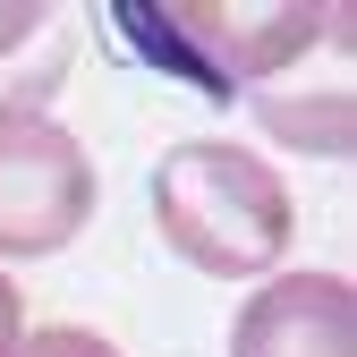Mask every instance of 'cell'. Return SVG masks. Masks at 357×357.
<instances>
[{"label": "cell", "instance_id": "8992f818", "mask_svg": "<svg viewBox=\"0 0 357 357\" xmlns=\"http://www.w3.org/2000/svg\"><path fill=\"white\" fill-rule=\"evenodd\" d=\"M264 137H281L298 153H349L357 119H349V77H332L324 94H255Z\"/></svg>", "mask_w": 357, "mask_h": 357}, {"label": "cell", "instance_id": "7a4b0ae2", "mask_svg": "<svg viewBox=\"0 0 357 357\" xmlns=\"http://www.w3.org/2000/svg\"><path fill=\"white\" fill-rule=\"evenodd\" d=\"M94 213L85 145L52 111H0V255H60Z\"/></svg>", "mask_w": 357, "mask_h": 357}, {"label": "cell", "instance_id": "5b68a950", "mask_svg": "<svg viewBox=\"0 0 357 357\" xmlns=\"http://www.w3.org/2000/svg\"><path fill=\"white\" fill-rule=\"evenodd\" d=\"M68 77V26L34 0H0V111H43Z\"/></svg>", "mask_w": 357, "mask_h": 357}, {"label": "cell", "instance_id": "3957f363", "mask_svg": "<svg viewBox=\"0 0 357 357\" xmlns=\"http://www.w3.org/2000/svg\"><path fill=\"white\" fill-rule=\"evenodd\" d=\"M170 26L188 34V52L213 77L264 94L281 68L315 60V43L349 34V9H315V0H247V9H230V0H178Z\"/></svg>", "mask_w": 357, "mask_h": 357}, {"label": "cell", "instance_id": "52a82bcc", "mask_svg": "<svg viewBox=\"0 0 357 357\" xmlns=\"http://www.w3.org/2000/svg\"><path fill=\"white\" fill-rule=\"evenodd\" d=\"M17 357H119L102 332H77V324H52V332H34V340H17Z\"/></svg>", "mask_w": 357, "mask_h": 357}, {"label": "cell", "instance_id": "ba28073f", "mask_svg": "<svg viewBox=\"0 0 357 357\" xmlns=\"http://www.w3.org/2000/svg\"><path fill=\"white\" fill-rule=\"evenodd\" d=\"M17 340H26V306H17L9 273H0V357H17Z\"/></svg>", "mask_w": 357, "mask_h": 357}, {"label": "cell", "instance_id": "6da1fadb", "mask_svg": "<svg viewBox=\"0 0 357 357\" xmlns=\"http://www.w3.org/2000/svg\"><path fill=\"white\" fill-rule=\"evenodd\" d=\"M153 221L178 264H196L204 281H247L264 264H281L298 213H289V188L264 170L247 145L230 137H196L162 153L153 170Z\"/></svg>", "mask_w": 357, "mask_h": 357}, {"label": "cell", "instance_id": "277c9868", "mask_svg": "<svg viewBox=\"0 0 357 357\" xmlns=\"http://www.w3.org/2000/svg\"><path fill=\"white\" fill-rule=\"evenodd\" d=\"M230 357H357V289L340 273L264 281L230 324Z\"/></svg>", "mask_w": 357, "mask_h": 357}]
</instances>
